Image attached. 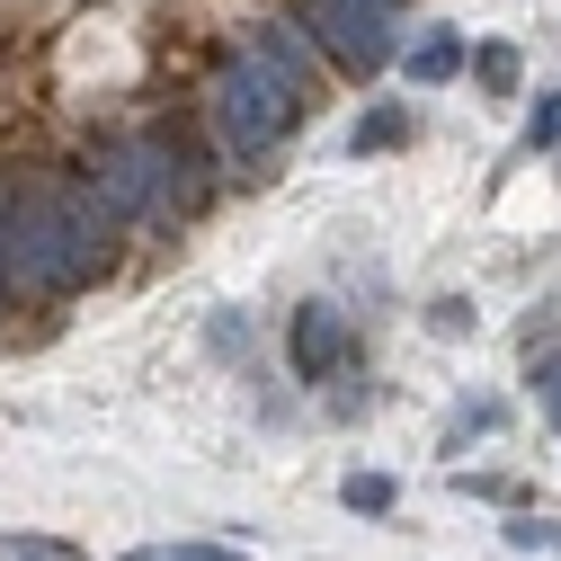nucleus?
<instances>
[{
	"mask_svg": "<svg viewBox=\"0 0 561 561\" xmlns=\"http://www.w3.org/2000/svg\"><path fill=\"white\" fill-rule=\"evenodd\" d=\"M107 232L116 215L99 205V187H36L10 205V276L36 295H72L107 267Z\"/></svg>",
	"mask_w": 561,
	"mask_h": 561,
	"instance_id": "nucleus-1",
	"label": "nucleus"
},
{
	"mask_svg": "<svg viewBox=\"0 0 561 561\" xmlns=\"http://www.w3.org/2000/svg\"><path fill=\"white\" fill-rule=\"evenodd\" d=\"M295 116H304V90L276 72L267 54H232L224 72H215V134H224L241 161L276 152V144L295 134Z\"/></svg>",
	"mask_w": 561,
	"mask_h": 561,
	"instance_id": "nucleus-2",
	"label": "nucleus"
},
{
	"mask_svg": "<svg viewBox=\"0 0 561 561\" xmlns=\"http://www.w3.org/2000/svg\"><path fill=\"white\" fill-rule=\"evenodd\" d=\"M90 187H99V205H107L116 224L152 215L161 187H170V134H134V144H107L99 170H90Z\"/></svg>",
	"mask_w": 561,
	"mask_h": 561,
	"instance_id": "nucleus-3",
	"label": "nucleus"
},
{
	"mask_svg": "<svg viewBox=\"0 0 561 561\" xmlns=\"http://www.w3.org/2000/svg\"><path fill=\"white\" fill-rule=\"evenodd\" d=\"M312 45L339 62V72H383L392 62V27H383V0H312Z\"/></svg>",
	"mask_w": 561,
	"mask_h": 561,
	"instance_id": "nucleus-4",
	"label": "nucleus"
},
{
	"mask_svg": "<svg viewBox=\"0 0 561 561\" xmlns=\"http://www.w3.org/2000/svg\"><path fill=\"white\" fill-rule=\"evenodd\" d=\"M339 366H347V321H339L330 304H304V312H295V375L321 383V375H339Z\"/></svg>",
	"mask_w": 561,
	"mask_h": 561,
	"instance_id": "nucleus-5",
	"label": "nucleus"
},
{
	"mask_svg": "<svg viewBox=\"0 0 561 561\" xmlns=\"http://www.w3.org/2000/svg\"><path fill=\"white\" fill-rule=\"evenodd\" d=\"M401 72H410L419 90H437V81H455V72H463V36H455V27H437V36H419V45L401 54Z\"/></svg>",
	"mask_w": 561,
	"mask_h": 561,
	"instance_id": "nucleus-6",
	"label": "nucleus"
},
{
	"mask_svg": "<svg viewBox=\"0 0 561 561\" xmlns=\"http://www.w3.org/2000/svg\"><path fill=\"white\" fill-rule=\"evenodd\" d=\"M401 134H410V107H366L357 134H347V152H383V144H401Z\"/></svg>",
	"mask_w": 561,
	"mask_h": 561,
	"instance_id": "nucleus-7",
	"label": "nucleus"
},
{
	"mask_svg": "<svg viewBox=\"0 0 561 561\" xmlns=\"http://www.w3.org/2000/svg\"><path fill=\"white\" fill-rule=\"evenodd\" d=\"M472 72H481L490 99H508V90H517V45H481V54H472Z\"/></svg>",
	"mask_w": 561,
	"mask_h": 561,
	"instance_id": "nucleus-8",
	"label": "nucleus"
},
{
	"mask_svg": "<svg viewBox=\"0 0 561 561\" xmlns=\"http://www.w3.org/2000/svg\"><path fill=\"white\" fill-rule=\"evenodd\" d=\"M125 561H241L232 543H134Z\"/></svg>",
	"mask_w": 561,
	"mask_h": 561,
	"instance_id": "nucleus-9",
	"label": "nucleus"
},
{
	"mask_svg": "<svg viewBox=\"0 0 561 561\" xmlns=\"http://www.w3.org/2000/svg\"><path fill=\"white\" fill-rule=\"evenodd\" d=\"M339 500L357 508V517H383V508H392V481H383V472H347V490H339Z\"/></svg>",
	"mask_w": 561,
	"mask_h": 561,
	"instance_id": "nucleus-10",
	"label": "nucleus"
},
{
	"mask_svg": "<svg viewBox=\"0 0 561 561\" xmlns=\"http://www.w3.org/2000/svg\"><path fill=\"white\" fill-rule=\"evenodd\" d=\"M552 144H561V90H543L526 116V152H552Z\"/></svg>",
	"mask_w": 561,
	"mask_h": 561,
	"instance_id": "nucleus-11",
	"label": "nucleus"
},
{
	"mask_svg": "<svg viewBox=\"0 0 561 561\" xmlns=\"http://www.w3.org/2000/svg\"><path fill=\"white\" fill-rule=\"evenodd\" d=\"M250 54H267V62H276V72H286V81H295V90H304V45H295V36H286V27H267V36H259V45H250Z\"/></svg>",
	"mask_w": 561,
	"mask_h": 561,
	"instance_id": "nucleus-12",
	"label": "nucleus"
},
{
	"mask_svg": "<svg viewBox=\"0 0 561 561\" xmlns=\"http://www.w3.org/2000/svg\"><path fill=\"white\" fill-rule=\"evenodd\" d=\"M0 561H90L72 543H36V535H0Z\"/></svg>",
	"mask_w": 561,
	"mask_h": 561,
	"instance_id": "nucleus-13",
	"label": "nucleus"
},
{
	"mask_svg": "<svg viewBox=\"0 0 561 561\" xmlns=\"http://www.w3.org/2000/svg\"><path fill=\"white\" fill-rule=\"evenodd\" d=\"M508 543L517 552H561V526L552 517H508Z\"/></svg>",
	"mask_w": 561,
	"mask_h": 561,
	"instance_id": "nucleus-14",
	"label": "nucleus"
},
{
	"mask_svg": "<svg viewBox=\"0 0 561 561\" xmlns=\"http://www.w3.org/2000/svg\"><path fill=\"white\" fill-rule=\"evenodd\" d=\"M535 383H543V392H535V401H543V419H552V428H561V347H552V366H543Z\"/></svg>",
	"mask_w": 561,
	"mask_h": 561,
	"instance_id": "nucleus-15",
	"label": "nucleus"
}]
</instances>
